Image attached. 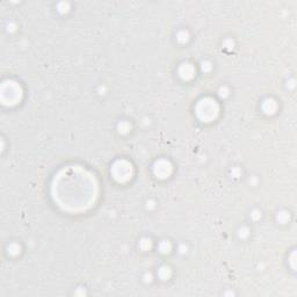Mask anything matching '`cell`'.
<instances>
[{"mask_svg": "<svg viewBox=\"0 0 297 297\" xmlns=\"http://www.w3.org/2000/svg\"><path fill=\"white\" fill-rule=\"evenodd\" d=\"M218 113V106L211 99H205L197 105V115L201 120L209 122L216 117Z\"/></svg>", "mask_w": 297, "mask_h": 297, "instance_id": "obj_1", "label": "cell"}, {"mask_svg": "<svg viewBox=\"0 0 297 297\" xmlns=\"http://www.w3.org/2000/svg\"><path fill=\"white\" fill-rule=\"evenodd\" d=\"M133 168H131V165L129 163L125 162H117L115 165L113 166V176L114 179H116L117 181H127L129 180L131 178V172Z\"/></svg>", "mask_w": 297, "mask_h": 297, "instance_id": "obj_2", "label": "cell"}, {"mask_svg": "<svg viewBox=\"0 0 297 297\" xmlns=\"http://www.w3.org/2000/svg\"><path fill=\"white\" fill-rule=\"evenodd\" d=\"M171 165H169L167 162H159L158 164L156 165V168H155V172L157 176H159V178H166L169 173H171Z\"/></svg>", "mask_w": 297, "mask_h": 297, "instance_id": "obj_3", "label": "cell"}]
</instances>
